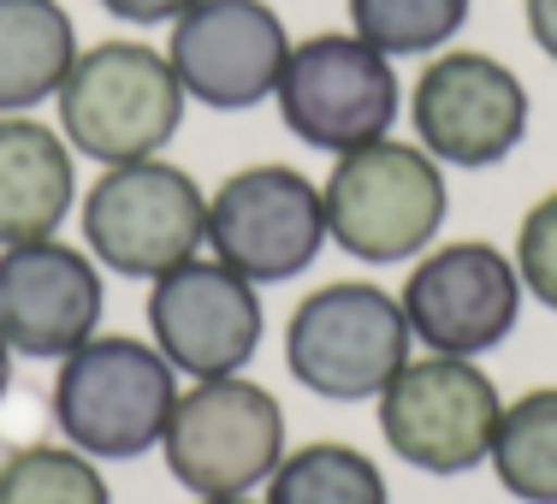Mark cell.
I'll return each mask as SVG.
<instances>
[{
    "label": "cell",
    "mask_w": 557,
    "mask_h": 504,
    "mask_svg": "<svg viewBox=\"0 0 557 504\" xmlns=\"http://www.w3.org/2000/svg\"><path fill=\"white\" fill-rule=\"evenodd\" d=\"M522 273L486 237H462V244L421 249V261L409 268L404 291V321L409 339L433 356H486L522 321Z\"/></svg>",
    "instance_id": "cell-10"
},
{
    "label": "cell",
    "mask_w": 557,
    "mask_h": 504,
    "mask_svg": "<svg viewBox=\"0 0 557 504\" xmlns=\"http://www.w3.org/2000/svg\"><path fill=\"white\" fill-rule=\"evenodd\" d=\"M416 356L404 303L368 280H333L290 309L285 368L302 392L362 404L392 386V374Z\"/></svg>",
    "instance_id": "cell-5"
},
{
    "label": "cell",
    "mask_w": 557,
    "mask_h": 504,
    "mask_svg": "<svg viewBox=\"0 0 557 504\" xmlns=\"http://www.w3.org/2000/svg\"><path fill=\"white\" fill-rule=\"evenodd\" d=\"M474 0H350V30L386 60L440 54L450 36L469 24Z\"/></svg>",
    "instance_id": "cell-20"
},
{
    "label": "cell",
    "mask_w": 557,
    "mask_h": 504,
    "mask_svg": "<svg viewBox=\"0 0 557 504\" xmlns=\"http://www.w3.org/2000/svg\"><path fill=\"white\" fill-rule=\"evenodd\" d=\"M161 457L196 499H249L285 457V409L249 374L190 380L166 416Z\"/></svg>",
    "instance_id": "cell-6"
},
{
    "label": "cell",
    "mask_w": 557,
    "mask_h": 504,
    "mask_svg": "<svg viewBox=\"0 0 557 504\" xmlns=\"http://www.w3.org/2000/svg\"><path fill=\"white\" fill-rule=\"evenodd\" d=\"M0 504H113L108 475L77 445H18L0 457Z\"/></svg>",
    "instance_id": "cell-19"
},
{
    "label": "cell",
    "mask_w": 557,
    "mask_h": 504,
    "mask_svg": "<svg viewBox=\"0 0 557 504\" xmlns=\"http://www.w3.org/2000/svg\"><path fill=\"white\" fill-rule=\"evenodd\" d=\"M374 404L386 445L421 475H469L493 457L504 397L469 356H409Z\"/></svg>",
    "instance_id": "cell-8"
},
{
    "label": "cell",
    "mask_w": 557,
    "mask_h": 504,
    "mask_svg": "<svg viewBox=\"0 0 557 504\" xmlns=\"http://www.w3.org/2000/svg\"><path fill=\"white\" fill-rule=\"evenodd\" d=\"M149 344L184 380H220L256 362L268 315L244 273L214 256H190L149 285Z\"/></svg>",
    "instance_id": "cell-13"
},
{
    "label": "cell",
    "mask_w": 557,
    "mask_h": 504,
    "mask_svg": "<svg viewBox=\"0 0 557 504\" xmlns=\"http://www.w3.org/2000/svg\"><path fill=\"white\" fill-rule=\"evenodd\" d=\"M196 0H101V12H113L119 24H137V30H149V24H172L178 12H190Z\"/></svg>",
    "instance_id": "cell-22"
},
{
    "label": "cell",
    "mask_w": 557,
    "mask_h": 504,
    "mask_svg": "<svg viewBox=\"0 0 557 504\" xmlns=\"http://www.w3.org/2000/svg\"><path fill=\"white\" fill-rule=\"evenodd\" d=\"M12 386V351H7V339H0V397H7Z\"/></svg>",
    "instance_id": "cell-24"
},
{
    "label": "cell",
    "mask_w": 557,
    "mask_h": 504,
    "mask_svg": "<svg viewBox=\"0 0 557 504\" xmlns=\"http://www.w3.org/2000/svg\"><path fill=\"white\" fill-rule=\"evenodd\" d=\"M178 404V368L154 344L125 333H96L60 356L54 374V428L96 463H125L161 451L166 416Z\"/></svg>",
    "instance_id": "cell-3"
},
{
    "label": "cell",
    "mask_w": 557,
    "mask_h": 504,
    "mask_svg": "<svg viewBox=\"0 0 557 504\" xmlns=\"http://www.w3.org/2000/svg\"><path fill=\"white\" fill-rule=\"evenodd\" d=\"M321 202H326V237L344 256L368 261V268H392V261L433 249L450 190H445V167L421 143L380 137L368 149L338 155L321 184Z\"/></svg>",
    "instance_id": "cell-2"
},
{
    "label": "cell",
    "mask_w": 557,
    "mask_h": 504,
    "mask_svg": "<svg viewBox=\"0 0 557 504\" xmlns=\"http://www.w3.org/2000/svg\"><path fill=\"white\" fill-rule=\"evenodd\" d=\"M208 249L249 285H278L314 268L326 249L321 184L297 167H244L208 196Z\"/></svg>",
    "instance_id": "cell-9"
},
{
    "label": "cell",
    "mask_w": 557,
    "mask_h": 504,
    "mask_svg": "<svg viewBox=\"0 0 557 504\" xmlns=\"http://www.w3.org/2000/svg\"><path fill=\"white\" fill-rule=\"evenodd\" d=\"M190 504H261V499H190Z\"/></svg>",
    "instance_id": "cell-25"
},
{
    "label": "cell",
    "mask_w": 557,
    "mask_h": 504,
    "mask_svg": "<svg viewBox=\"0 0 557 504\" xmlns=\"http://www.w3.org/2000/svg\"><path fill=\"white\" fill-rule=\"evenodd\" d=\"M528 12V36H534V48L546 60H557V0H522Z\"/></svg>",
    "instance_id": "cell-23"
},
{
    "label": "cell",
    "mask_w": 557,
    "mask_h": 504,
    "mask_svg": "<svg viewBox=\"0 0 557 504\" xmlns=\"http://www.w3.org/2000/svg\"><path fill=\"white\" fill-rule=\"evenodd\" d=\"M409 125L440 167H498L528 137V84L481 48H445L409 89Z\"/></svg>",
    "instance_id": "cell-11"
},
{
    "label": "cell",
    "mask_w": 557,
    "mask_h": 504,
    "mask_svg": "<svg viewBox=\"0 0 557 504\" xmlns=\"http://www.w3.org/2000/svg\"><path fill=\"white\" fill-rule=\"evenodd\" d=\"M486 463L510 499L557 504V386H534L504 404Z\"/></svg>",
    "instance_id": "cell-17"
},
{
    "label": "cell",
    "mask_w": 557,
    "mask_h": 504,
    "mask_svg": "<svg viewBox=\"0 0 557 504\" xmlns=\"http://www.w3.org/2000/svg\"><path fill=\"white\" fill-rule=\"evenodd\" d=\"M77 202L72 143L30 113H0V249L54 237Z\"/></svg>",
    "instance_id": "cell-15"
},
{
    "label": "cell",
    "mask_w": 557,
    "mask_h": 504,
    "mask_svg": "<svg viewBox=\"0 0 557 504\" xmlns=\"http://www.w3.org/2000/svg\"><path fill=\"white\" fill-rule=\"evenodd\" d=\"M516 273H522V291L534 303H546L557 315V190H546L534 208L516 225Z\"/></svg>",
    "instance_id": "cell-21"
},
{
    "label": "cell",
    "mask_w": 557,
    "mask_h": 504,
    "mask_svg": "<svg viewBox=\"0 0 557 504\" xmlns=\"http://www.w3.org/2000/svg\"><path fill=\"white\" fill-rule=\"evenodd\" d=\"M172 77L184 101L214 113H249L273 101L278 72L290 60V30L268 0H196L166 30Z\"/></svg>",
    "instance_id": "cell-12"
},
{
    "label": "cell",
    "mask_w": 557,
    "mask_h": 504,
    "mask_svg": "<svg viewBox=\"0 0 557 504\" xmlns=\"http://www.w3.org/2000/svg\"><path fill=\"white\" fill-rule=\"evenodd\" d=\"M108 291L101 261L89 249H72L60 237L0 249V339L12 356H72L96 339Z\"/></svg>",
    "instance_id": "cell-14"
},
{
    "label": "cell",
    "mask_w": 557,
    "mask_h": 504,
    "mask_svg": "<svg viewBox=\"0 0 557 504\" xmlns=\"http://www.w3.org/2000/svg\"><path fill=\"white\" fill-rule=\"evenodd\" d=\"M84 220V249L101 268L125 280H161L208 249V196L184 167L161 161H125L101 167L89 196H77Z\"/></svg>",
    "instance_id": "cell-4"
},
{
    "label": "cell",
    "mask_w": 557,
    "mask_h": 504,
    "mask_svg": "<svg viewBox=\"0 0 557 504\" xmlns=\"http://www.w3.org/2000/svg\"><path fill=\"white\" fill-rule=\"evenodd\" d=\"M261 504H392L374 457L344 440H314L278 457Z\"/></svg>",
    "instance_id": "cell-18"
},
{
    "label": "cell",
    "mask_w": 557,
    "mask_h": 504,
    "mask_svg": "<svg viewBox=\"0 0 557 504\" xmlns=\"http://www.w3.org/2000/svg\"><path fill=\"white\" fill-rule=\"evenodd\" d=\"M77 30L60 0H0V113H30L60 96Z\"/></svg>",
    "instance_id": "cell-16"
},
{
    "label": "cell",
    "mask_w": 557,
    "mask_h": 504,
    "mask_svg": "<svg viewBox=\"0 0 557 504\" xmlns=\"http://www.w3.org/2000/svg\"><path fill=\"white\" fill-rule=\"evenodd\" d=\"M273 101L297 143H309L321 155H350V149L392 137L397 72L356 30H321V36L290 42V60L278 72Z\"/></svg>",
    "instance_id": "cell-7"
},
{
    "label": "cell",
    "mask_w": 557,
    "mask_h": 504,
    "mask_svg": "<svg viewBox=\"0 0 557 504\" xmlns=\"http://www.w3.org/2000/svg\"><path fill=\"white\" fill-rule=\"evenodd\" d=\"M54 101L60 137L72 143V155H89L96 167L149 161L184 125V84L172 77L166 48L131 42V36L77 48Z\"/></svg>",
    "instance_id": "cell-1"
}]
</instances>
